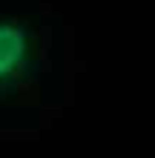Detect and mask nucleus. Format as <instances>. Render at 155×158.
I'll return each mask as SVG.
<instances>
[{"label":"nucleus","mask_w":155,"mask_h":158,"mask_svg":"<svg viewBox=\"0 0 155 158\" xmlns=\"http://www.w3.org/2000/svg\"><path fill=\"white\" fill-rule=\"evenodd\" d=\"M29 55L23 26L17 23H0V86H9L20 78Z\"/></svg>","instance_id":"1"}]
</instances>
